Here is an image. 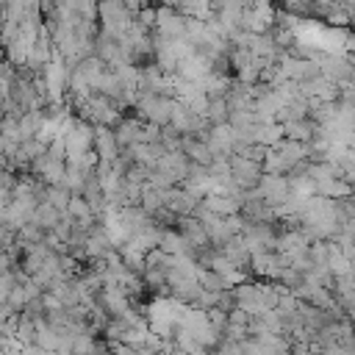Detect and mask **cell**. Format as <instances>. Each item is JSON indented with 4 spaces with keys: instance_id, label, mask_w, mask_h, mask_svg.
I'll return each instance as SVG.
<instances>
[{
    "instance_id": "1",
    "label": "cell",
    "mask_w": 355,
    "mask_h": 355,
    "mask_svg": "<svg viewBox=\"0 0 355 355\" xmlns=\"http://www.w3.org/2000/svg\"><path fill=\"white\" fill-rule=\"evenodd\" d=\"M263 178V164H255L250 158H241V155H233L230 158V180L236 189L241 191H255L258 183Z\"/></svg>"
},
{
    "instance_id": "2",
    "label": "cell",
    "mask_w": 355,
    "mask_h": 355,
    "mask_svg": "<svg viewBox=\"0 0 355 355\" xmlns=\"http://www.w3.org/2000/svg\"><path fill=\"white\" fill-rule=\"evenodd\" d=\"M61 216H64V214H61L58 208H53L50 202H39V208H36V214H33L31 222L39 225L44 233H50V230H55V225L61 222Z\"/></svg>"
},
{
    "instance_id": "3",
    "label": "cell",
    "mask_w": 355,
    "mask_h": 355,
    "mask_svg": "<svg viewBox=\"0 0 355 355\" xmlns=\"http://www.w3.org/2000/svg\"><path fill=\"white\" fill-rule=\"evenodd\" d=\"M69 200H72V194H69L64 186H44V202H50V205L58 208L61 214L67 211Z\"/></svg>"
},
{
    "instance_id": "4",
    "label": "cell",
    "mask_w": 355,
    "mask_h": 355,
    "mask_svg": "<svg viewBox=\"0 0 355 355\" xmlns=\"http://www.w3.org/2000/svg\"><path fill=\"white\" fill-rule=\"evenodd\" d=\"M111 355H139V352H136L133 347H128V344H114Z\"/></svg>"
},
{
    "instance_id": "5",
    "label": "cell",
    "mask_w": 355,
    "mask_h": 355,
    "mask_svg": "<svg viewBox=\"0 0 355 355\" xmlns=\"http://www.w3.org/2000/svg\"><path fill=\"white\" fill-rule=\"evenodd\" d=\"M3 105H6V100L0 97V122H3V116H6V111H3Z\"/></svg>"
},
{
    "instance_id": "6",
    "label": "cell",
    "mask_w": 355,
    "mask_h": 355,
    "mask_svg": "<svg viewBox=\"0 0 355 355\" xmlns=\"http://www.w3.org/2000/svg\"><path fill=\"white\" fill-rule=\"evenodd\" d=\"M3 64H6V61H3V53H0V67H3Z\"/></svg>"
}]
</instances>
